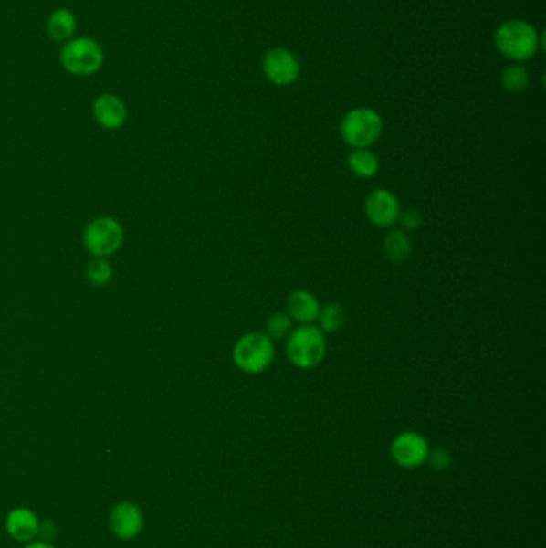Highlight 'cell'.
Masks as SVG:
<instances>
[{
	"label": "cell",
	"instance_id": "1",
	"mask_svg": "<svg viewBox=\"0 0 546 548\" xmlns=\"http://www.w3.org/2000/svg\"><path fill=\"white\" fill-rule=\"evenodd\" d=\"M494 44L497 52L511 63H526L535 58L543 48V34L532 23L520 18L503 21L495 29Z\"/></svg>",
	"mask_w": 546,
	"mask_h": 548
},
{
	"label": "cell",
	"instance_id": "2",
	"mask_svg": "<svg viewBox=\"0 0 546 548\" xmlns=\"http://www.w3.org/2000/svg\"><path fill=\"white\" fill-rule=\"evenodd\" d=\"M104 59L103 46L89 36H76L59 48V63L66 72L76 78L97 74L103 68Z\"/></svg>",
	"mask_w": 546,
	"mask_h": 548
},
{
	"label": "cell",
	"instance_id": "3",
	"mask_svg": "<svg viewBox=\"0 0 546 548\" xmlns=\"http://www.w3.org/2000/svg\"><path fill=\"white\" fill-rule=\"evenodd\" d=\"M327 353L325 333L318 326L299 324L287 337L286 354L295 367L310 371L318 367Z\"/></svg>",
	"mask_w": 546,
	"mask_h": 548
},
{
	"label": "cell",
	"instance_id": "4",
	"mask_svg": "<svg viewBox=\"0 0 546 548\" xmlns=\"http://www.w3.org/2000/svg\"><path fill=\"white\" fill-rule=\"evenodd\" d=\"M383 133V119L373 108L359 106L345 114L340 124V135L352 150L371 148Z\"/></svg>",
	"mask_w": 546,
	"mask_h": 548
},
{
	"label": "cell",
	"instance_id": "5",
	"mask_svg": "<svg viewBox=\"0 0 546 548\" xmlns=\"http://www.w3.org/2000/svg\"><path fill=\"white\" fill-rule=\"evenodd\" d=\"M276 358L273 340L263 332H248L236 342L233 361L244 374L257 375L265 373Z\"/></svg>",
	"mask_w": 546,
	"mask_h": 548
},
{
	"label": "cell",
	"instance_id": "6",
	"mask_svg": "<svg viewBox=\"0 0 546 548\" xmlns=\"http://www.w3.org/2000/svg\"><path fill=\"white\" fill-rule=\"evenodd\" d=\"M124 227L112 216H100L85 227L84 246L95 258H108L122 248Z\"/></svg>",
	"mask_w": 546,
	"mask_h": 548
},
{
	"label": "cell",
	"instance_id": "7",
	"mask_svg": "<svg viewBox=\"0 0 546 548\" xmlns=\"http://www.w3.org/2000/svg\"><path fill=\"white\" fill-rule=\"evenodd\" d=\"M261 69L271 84L289 87L299 80L301 65L297 55L286 47H273L263 55Z\"/></svg>",
	"mask_w": 546,
	"mask_h": 548
},
{
	"label": "cell",
	"instance_id": "8",
	"mask_svg": "<svg viewBox=\"0 0 546 548\" xmlns=\"http://www.w3.org/2000/svg\"><path fill=\"white\" fill-rule=\"evenodd\" d=\"M110 528L112 534L121 541H133L142 534L144 528V516L137 503L119 502L110 513Z\"/></svg>",
	"mask_w": 546,
	"mask_h": 548
},
{
	"label": "cell",
	"instance_id": "9",
	"mask_svg": "<svg viewBox=\"0 0 546 548\" xmlns=\"http://www.w3.org/2000/svg\"><path fill=\"white\" fill-rule=\"evenodd\" d=\"M365 216L377 228H390L399 218L401 206L397 197L388 190L372 191L365 199Z\"/></svg>",
	"mask_w": 546,
	"mask_h": 548
},
{
	"label": "cell",
	"instance_id": "10",
	"mask_svg": "<svg viewBox=\"0 0 546 548\" xmlns=\"http://www.w3.org/2000/svg\"><path fill=\"white\" fill-rule=\"evenodd\" d=\"M91 114L100 127L106 131H118L129 119V110L124 100L114 93H103L93 101Z\"/></svg>",
	"mask_w": 546,
	"mask_h": 548
},
{
	"label": "cell",
	"instance_id": "11",
	"mask_svg": "<svg viewBox=\"0 0 546 548\" xmlns=\"http://www.w3.org/2000/svg\"><path fill=\"white\" fill-rule=\"evenodd\" d=\"M393 457L396 458L397 464L404 467H415L422 464L428 456V443L426 439L418 433H403L394 439L393 443Z\"/></svg>",
	"mask_w": 546,
	"mask_h": 548
},
{
	"label": "cell",
	"instance_id": "12",
	"mask_svg": "<svg viewBox=\"0 0 546 548\" xmlns=\"http://www.w3.org/2000/svg\"><path fill=\"white\" fill-rule=\"evenodd\" d=\"M8 535L18 542H33L40 532V520L34 510L16 507L5 520Z\"/></svg>",
	"mask_w": 546,
	"mask_h": 548
},
{
	"label": "cell",
	"instance_id": "13",
	"mask_svg": "<svg viewBox=\"0 0 546 548\" xmlns=\"http://www.w3.org/2000/svg\"><path fill=\"white\" fill-rule=\"evenodd\" d=\"M319 311L320 303L318 297L308 290H293L287 299V314L290 316V320L297 321L299 324H312L318 320Z\"/></svg>",
	"mask_w": 546,
	"mask_h": 548
},
{
	"label": "cell",
	"instance_id": "14",
	"mask_svg": "<svg viewBox=\"0 0 546 548\" xmlns=\"http://www.w3.org/2000/svg\"><path fill=\"white\" fill-rule=\"evenodd\" d=\"M78 33V16L69 8H57L47 20V34L55 44H65Z\"/></svg>",
	"mask_w": 546,
	"mask_h": 548
},
{
	"label": "cell",
	"instance_id": "15",
	"mask_svg": "<svg viewBox=\"0 0 546 548\" xmlns=\"http://www.w3.org/2000/svg\"><path fill=\"white\" fill-rule=\"evenodd\" d=\"M348 165L352 174L359 178H372L377 175L380 170V159L371 148L352 150V154L348 156Z\"/></svg>",
	"mask_w": 546,
	"mask_h": 548
},
{
	"label": "cell",
	"instance_id": "16",
	"mask_svg": "<svg viewBox=\"0 0 546 548\" xmlns=\"http://www.w3.org/2000/svg\"><path fill=\"white\" fill-rule=\"evenodd\" d=\"M383 252L391 263H403L407 260L412 252V242L403 229L390 231L383 242Z\"/></svg>",
	"mask_w": 546,
	"mask_h": 548
},
{
	"label": "cell",
	"instance_id": "17",
	"mask_svg": "<svg viewBox=\"0 0 546 548\" xmlns=\"http://www.w3.org/2000/svg\"><path fill=\"white\" fill-rule=\"evenodd\" d=\"M501 87L509 93H520L530 84V72L522 63L508 65L500 78Z\"/></svg>",
	"mask_w": 546,
	"mask_h": 548
},
{
	"label": "cell",
	"instance_id": "18",
	"mask_svg": "<svg viewBox=\"0 0 546 548\" xmlns=\"http://www.w3.org/2000/svg\"><path fill=\"white\" fill-rule=\"evenodd\" d=\"M319 329L324 333L339 332L346 324L345 308L339 303H329L320 307L318 316Z\"/></svg>",
	"mask_w": 546,
	"mask_h": 548
},
{
	"label": "cell",
	"instance_id": "19",
	"mask_svg": "<svg viewBox=\"0 0 546 548\" xmlns=\"http://www.w3.org/2000/svg\"><path fill=\"white\" fill-rule=\"evenodd\" d=\"M85 274H87L89 282H91L93 286L104 288L111 282L112 276H114V268H112L111 261H108L106 258H93L87 265Z\"/></svg>",
	"mask_w": 546,
	"mask_h": 548
},
{
	"label": "cell",
	"instance_id": "20",
	"mask_svg": "<svg viewBox=\"0 0 546 548\" xmlns=\"http://www.w3.org/2000/svg\"><path fill=\"white\" fill-rule=\"evenodd\" d=\"M293 331V321L287 313H274L267 322V335L269 339L284 340Z\"/></svg>",
	"mask_w": 546,
	"mask_h": 548
},
{
	"label": "cell",
	"instance_id": "21",
	"mask_svg": "<svg viewBox=\"0 0 546 548\" xmlns=\"http://www.w3.org/2000/svg\"><path fill=\"white\" fill-rule=\"evenodd\" d=\"M397 222H401L404 229H407V231H415V229L420 228L423 225L422 212L416 209H407L405 212H401V214H399Z\"/></svg>",
	"mask_w": 546,
	"mask_h": 548
},
{
	"label": "cell",
	"instance_id": "22",
	"mask_svg": "<svg viewBox=\"0 0 546 548\" xmlns=\"http://www.w3.org/2000/svg\"><path fill=\"white\" fill-rule=\"evenodd\" d=\"M431 462H433V465H436V467L444 469V467L447 465V462H449V457H447V454L443 452V450H436L435 454L431 456Z\"/></svg>",
	"mask_w": 546,
	"mask_h": 548
},
{
	"label": "cell",
	"instance_id": "23",
	"mask_svg": "<svg viewBox=\"0 0 546 548\" xmlns=\"http://www.w3.org/2000/svg\"><path fill=\"white\" fill-rule=\"evenodd\" d=\"M25 548H57L50 542L44 541H36V542H27V545Z\"/></svg>",
	"mask_w": 546,
	"mask_h": 548
}]
</instances>
